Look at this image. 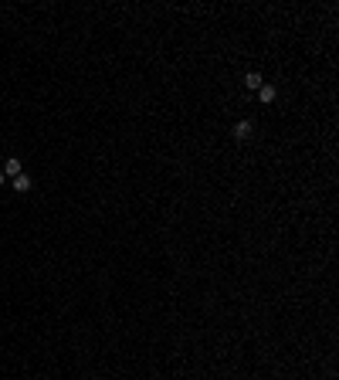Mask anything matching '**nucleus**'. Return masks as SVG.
<instances>
[{"label": "nucleus", "mask_w": 339, "mask_h": 380, "mask_svg": "<svg viewBox=\"0 0 339 380\" xmlns=\"http://www.w3.org/2000/svg\"><path fill=\"white\" fill-rule=\"evenodd\" d=\"M0 183H7V177H3V170H0Z\"/></svg>", "instance_id": "obj_6"}, {"label": "nucleus", "mask_w": 339, "mask_h": 380, "mask_svg": "<svg viewBox=\"0 0 339 380\" xmlns=\"http://www.w3.org/2000/svg\"><path fill=\"white\" fill-rule=\"evenodd\" d=\"M10 183H14V190H20V194H27V190H31V177H27V173H17Z\"/></svg>", "instance_id": "obj_2"}, {"label": "nucleus", "mask_w": 339, "mask_h": 380, "mask_svg": "<svg viewBox=\"0 0 339 380\" xmlns=\"http://www.w3.org/2000/svg\"><path fill=\"white\" fill-rule=\"evenodd\" d=\"M234 136H238V140H248V136H251V122H248V119H241V122L234 126Z\"/></svg>", "instance_id": "obj_5"}, {"label": "nucleus", "mask_w": 339, "mask_h": 380, "mask_svg": "<svg viewBox=\"0 0 339 380\" xmlns=\"http://www.w3.org/2000/svg\"><path fill=\"white\" fill-rule=\"evenodd\" d=\"M275 95H278V88H275V85H261V88H258V99H261L265 105L275 102Z\"/></svg>", "instance_id": "obj_4"}, {"label": "nucleus", "mask_w": 339, "mask_h": 380, "mask_svg": "<svg viewBox=\"0 0 339 380\" xmlns=\"http://www.w3.org/2000/svg\"><path fill=\"white\" fill-rule=\"evenodd\" d=\"M261 85H265V81H261V75H258V72H248V75H244V88H251V92H258Z\"/></svg>", "instance_id": "obj_3"}, {"label": "nucleus", "mask_w": 339, "mask_h": 380, "mask_svg": "<svg viewBox=\"0 0 339 380\" xmlns=\"http://www.w3.org/2000/svg\"><path fill=\"white\" fill-rule=\"evenodd\" d=\"M17 173H24V170H20V160H17V156H10V160H3V177H10V180H14Z\"/></svg>", "instance_id": "obj_1"}]
</instances>
